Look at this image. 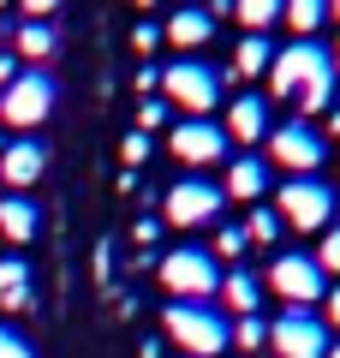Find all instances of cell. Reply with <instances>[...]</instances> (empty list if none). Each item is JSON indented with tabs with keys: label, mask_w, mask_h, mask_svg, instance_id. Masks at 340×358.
<instances>
[{
	"label": "cell",
	"mask_w": 340,
	"mask_h": 358,
	"mask_svg": "<svg viewBox=\"0 0 340 358\" xmlns=\"http://www.w3.org/2000/svg\"><path fill=\"white\" fill-rule=\"evenodd\" d=\"M316 263H323V275H340V227L323 233V251H316Z\"/></svg>",
	"instance_id": "26"
},
{
	"label": "cell",
	"mask_w": 340,
	"mask_h": 358,
	"mask_svg": "<svg viewBox=\"0 0 340 358\" xmlns=\"http://www.w3.org/2000/svg\"><path fill=\"white\" fill-rule=\"evenodd\" d=\"M233 346H239V352L269 346V322H263V317H239V322H233Z\"/></svg>",
	"instance_id": "24"
},
{
	"label": "cell",
	"mask_w": 340,
	"mask_h": 358,
	"mask_svg": "<svg viewBox=\"0 0 340 358\" xmlns=\"http://www.w3.org/2000/svg\"><path fill=\"white\" fill-rule=\"evenodd\" d=\"M328 18H340V0H328Z\"/></svg>",
	"instance_id": "36"
},
{
	"label": "cell",
	"mask_w": 340,
	"mask_h": 358,
	"mask_svg": "<svg viewBox=\"0 0 340 358\" xmlns=\"http://www.w3.org/2000/svg\"><path fill=\"white\" fill-rule=\"evenodd\" d=\"M281 227H287V221H281L275 209H257L251 203V215H245V245H275Z\"/></svg>",
	"instance_id": "23"
},
{
	"label": "cell",
	"mask_w": 340,
	"mask_h": 358,
	"mask_svg": "<svg viewBox=\"0 0 340 358\" xmlns=\"http://www.w3.org/2000/svg\"><path fill=\"white\" fill-rule=\"evenodd\" d=\"M269 346H275V358H323L328 352V329L311 310H281V317L269 322Z\"/></svg>",
	"instance_id": "9"
},
{
	"label": "cell",
	"mask_w": 340,
	"mask_h": 358,
	"mask_svg": "<svg viewBox=\"0 0 340 358\" xmlns=\"http://www.w3.org/2000/svg\"><path fill=\"white\" fill-rule=\"evenodd\" d=\"M0 6H13V0H0Z\"/></svg>",
	"instance_id": "39"
},
{
	"label": "cell",
	"mask_w": 340,
	"mask_h": 358,
	"mask_svg": "<svg viewBox=\"0 0 340 358\" xmlns=\"http://www.w3.org/2000/svg\"><path fill=\"white\" fill-rule=\"evenodd\" d=\"M48 108H54V78L42 72V66L18 72L13 84L0 90V120H6V126H18V131H36L42 120H48Z\"/></svg>",
	"instance_id": "6"
},
{
	"label": "cell",
	"mask_w": 340,
	"mask_h": 358,
	"mask_svg": "<svg viewBox=\"0 0 340 358\" xmlns=\"http://www.w3.org/2000/svg\"><path fill=\"white\" fill-rule=\"evenodd\" d=\"M221 203H227V192L209 185V179H179V185H167V197H162V209H167L173 227H203V221L221 215Z\"/></svg>",
	"instance_id": "10"
},
{
	"label": "cell",
	"mask_w": 340,
	"mask_h": 358,
	"mask_svg": "<svg viewBox=\"0 0 340 358\" xmlns=\"http://www.w3.org/2000/svg\"><path fill=\"white\" fill-rule=\"evenodd\" d=\"M227 197H239V203H257V197L269 192V162H257V155H239V162H227Z\"/></svg>",
	"instance_id": "13"
},
{
	"label": "cell",
	"mask_w": 340,
	"mask_h": 358,
	"mask_svg": "<svg viewBox=\"0 0 340 358\" xmlns=\"http://www.w3.org/2000/svg\"><path fill=\"white\" fill-rule=\"evenodd\" d=\"M328 18V0H287V13H281V24L299 30V42H311V30Z\"/></svg>",
	"instance_id": "22"
},
{
	"label": "cell",
	"mask_w": 340,
	"mask_h": 358,
	"mask_svg": "<svg viewBox=\"0 0 340 358\" xmlns=\"http://www.w3.org/2000/svg\"><path fill=\"white\" fill-rule=\"evenodd\" d=\"M0 358H30V346L18 341V334H6V329H0Z\"/></svg>",
	"instance_id": "32"
},
{
	"label": "cell",
	"mask_w": 340,
	"mask_h": 358,
	"mask_svg": "<svg viewBox=\"0 0 340 358\" xmlns=\"http://www.w3.org/2000/svg\"><path fill=\"white\" fill-rule=\"evenodd\" d=\"M36 227H42V215H36L30 197H6V203H0V233H6L13 245H30V239H36Z\"/></svg>",
	"instance_id": "18"
},
{
	"label": "cell",
	"mask_w": 340,
	"mask_h": 358,
	"mask_svg": "<svg viewBox=\"0 0 340 358\" xmlns=\"http://www.w3.org/2000/svg\"><path fill=\"white\" fill-rule=\"evenodd\" d=\"M275 215L287 221V227H299V233H328L334 227V185L316 179V173L287 179L275 192Z\"/></svg>",
	"instance_id": "3"
},
{
	"label": "cell",
	"mask_w": 340,
	"mask_h": 358,
	"mask_svg": "<svg viewBox=\"0 0 340 358\" xmlns=\"http://www.w3.org/2000/svg\"><path fill=\"white\" fill-rule=\"evenodd\" d=\"M155 126H167V102H155V96H143V108H138V131L150 138Z\"/></svg>",
	"instance_id": "25"
},
{
	"label": "cell",
	"mask_w": 340,
	"mask_h": 358,
	"mask_svg": "<svg viewBox=\"0 0 340 358\" xmlns=\"http://www.w3.org/2000/svg\"><path fill=\"white\" fill-rule=\"evenodd\" d=\"M24 6V18H36V24H48V13H60V0H18Z\"/></svg>",
	"instance_id": "29"
},
{
	"label": "cell",
	"mask_w": 340,
	"mask_h": 358,
	"mask_svg": "<svg viewBox=\"0 0 340 358\" xmlns=\"http://www.w3.org/2000/svg\"><path fill=\"white\" fill-rule=\"evenodd\" d=\"M138 6H155V0H138Z\"/></svg>",
	"instance_id": "38"
},
{
	"label": "cell",
	"mask_w": 340,
	"mask_h": 358,
	"mask_svg": "<svg viewBox=\"0 0 340 358\" xmlns=\"http://www.w3.org/2000/svg\"><path fill=\"white\" fill-rule=\"evenodd\" d=\"M269 90H275L281 102H299V120L323 114L328 96H334V60H328L316 42H292V48H281L275 66H269Z\"/></svg>",
	"instance_id": "1"
},
{
	"label": "cell",
	"mask_w": 340,
	"mask_h": 358,
	"mask_svg": "<svg viewBox=\"0 0 340 358\" xmlns=\"http://www.w3.org/2000/svg\"><path fill=\"white\" fill-rule=\"evenodd\" d=\"M13 48L24 54V60H48V54L60 48V36H54V24H36V18H24V24H18V36H13Z\"/></svg>",
	"instance_id": "19"
},
{
	"label": "cell",
	"mask_w": 340,
	"mask_h": 358,
	"mask_svg": "<svg viewBox=\"0 0 340 358\" xmlns=\"http://www.w3.org/2000/svg\"><path fill=\"white\" fill-rule=\"evenodd\" d=\"M269 287L287 299V310H311L328 299V275L316 257H275L269 263Z\"/></svg>",
	"instance_id": "8"
},
{
	"label": "cell",
	"mask_w": 340,
	"mask_h": 358,
	"mask_svg": "<svg viewBox=\"0 0 340 358\" xmlns=\"http://www.w3.org/2000/svg\"><path fill=\"white\" fill-rule=\"evenodd\" d=\"M132 42H138V54H155V42H162V30H155V24H138V30H132Z\"/></svg>",
	"instance_id": "31"
},
{
	"label": "cell",
	"mask_w": 340,
	"mask_h": 358,
	"mask_svg": "<svg viewBox=\"0 0 340 358\" xmlns=\"http://www.w3.org/2000/svg\"><path fill=\"white\" fill-rule=\"evenodd\" d=\"M269 162H281L292 179L316 173V167L328 162V150H323V131H316L311 120H287V126H269Z\"/></svg>",
	"instance_id": "7"
},
{
	"label": "cell",
	"mask_w": 340,
	"mask_h": 358,
	"mask_svg": "<svg viewBox=\"0 0 340 358\" xmlns=\"http://www.w3.org/2000/svg\"><path fill=\"white\" fill-rule=\"evenodd\" d=\"M328 131H340V108H328Z\"/></svg>",
	"instance_id": "35"
},
{
	"label": "cell",
	"mask_w": 340,
	"mask_h": 358,
	"mask_svg": "<svg viewBox=\"0 0 340 358\" xmlns=\"http://www.w3.org/2000/svg\"><path fill=\"white\" fill-rule=\"evenodd\" d=\"M42 167H48V150H42L36 138L6 143V155H0V179H6V185H18V192H24V185H36Z\"/></svg>",
	"instance_id": "12"
},
{
	"label": "cell",
	"mask_w": 340,
	"mask_h": 358,
	"mask_svg": "<svg viewBox=\"0 0 340 358\" xmlns=\"http://www.w3.org/2000/svg\"><path fill=\"white\" fill-rule=\"evenodd\" d=\"M334 60H340V54H334ZM334 72H340V66H334Z\"/></svg>",
	"instance_id": "40"
},
{
	"label": "cell",
	"mask_w": 340,
	"mask_h": 358,
	"mask_svg": "<svg viewBox=\"0 0 340 358\" xmlns=\"http://www.w3.org/2000/svg\"><path fill=\"white\" fill-rule=\"evenodd\" d=\"M13 78H18V60H13V54H0V90L13 84Z\"/></svg>",
	"instance_id": "33"
},
{
	"label": "cell",
	"mask_w": 340,
	"mask_h": 358,
	"mask_svg": "<svg viewBox=\"0 0 340 358\" xmlns=\"http://www.w3.org/2000/svg\"><path fill=\"white\" fill-rule=\"evenodd\" d=\"M245 251V227H215V257H239Z\"/></svg>",
	"instance_id": "27"
},
{
	"label": "cell",
	"mask_w": 340,
	"mask_h": 358,
	"mask_svg": "<svg viewBox=\"0 0 340 358\" xmlns=\"http://www.w3.org/2000/svg\"><path fill=\"white\" fill-rule=\"evenodd\" d=\"M120 155H126V162H132V167H138V162H143V155H150V138H143V131H132V138H126V143H120Z\"/></svg>",
	"instance_id": "28"
},
{
	"label": "cell",
	"mask_w": 340,
	"mask_h": 358,
	"mask_svg": "<svg viewBox=\"0 0 340 358\" xmlns=\"http://www.w3.org/2000/svg\"><path fill=\"white\" fill-rule=\"evenodd\" d=\"M162 287L179 299V305H203L209 293H221V263H215V251L179 245V251L162 257Z\"/></svg>",
	"instance_id": "4"
},
{
	"label": "cell",
	"mask_w": 340,
	"mask_h": 358,
	"mask_svg": "<svg viewBox=\"0 0 340 358\" xmlns=\"http://www.w3.org/2000/svg\"><path fill=\"white\" fill-rule=\"evenodd\" d=\"M167 143H173V162H185V167L227 162V126H215V120H179Z\"/></svg>",
	"instance_id": "11"
},
{
	"label": "cell",
	"mask_w": 340,
	"mask_h": 358,
	"mask_svg": "<svg viewBox=\"0 0 340 358\" xmlns=\"http://www.w3.org/2000/svg\"><path fill=\"white\" fill-rule=\"evenodd\" d=\"M132 239H138V245H155V239H162V221H155V215H143L138 227H132Z\"/></svg>",
	"instance_id": "30"
},
{
	"label": "cell",
	"mask_w": 340,
	"mask_h": 358,
	"mask_svg": "<svg viewBox=\"0 0 340 358\" xmlns=\"http://www.w3.org/2000/svg\"><path fill=\"white\" fill-rule=\"evenodd\" d=\"M0 310H30V263L0 257Z\"/></svg>",
	"instance_id": "16"
},
{
	"label": "cell",
	"mask_w": 340,
	"mask_h": 358,
	"mask_svg": "<svg viewBox=\"0 0 340 358\" xmlns=\"http://www.w3.org/2000/svg\"><path fill=\"white\" fill-rule=\"evenodd\" d=\"M162 322H167V341H173L179 352H191V358H215V352L233 346V322L215 305H167Z\"/></svg>",
	"instance_id": "2"
},
{
	"label": "cell",
	"mask_w": 340,
	"mask_h": 358,
	"mask_svg": "<svg viewBox=\"0 0 340 358\" xmlns=\"http://www.w3.org/2000/svg\"><path fill=\"white\" fill-rule=\"evenodd\" d=\"M221 299H227V310H239V317H257L263 281H257L251 268H227V275H221Z\"/></svg>",
	"instance_id": "17"
},
{
	"label": "cell",
	"mask_w": 340,
	"mask_h": 358,
	"mask_svg": "<svg viewBox=\"0 0 340 358\" xmlns=\"http://www.w3.org/2000/svg\"><path fill=\"white\" fill-rule=\"evenodd\" d=\"M227 131L245 138V143H263L269 138V102L263 96H239V102L227 108Z\"/></svg>",
	"instance_id": "15"
},
{
	"label": "cell",
	"mask_w": 340,
	"mask_h": 358,
	"mask_svg": "<svg viewBox=\"0 0 340 358\" xmlns=\"http://www.w3.org/2000/svg\"><path fill=\"white\" fill-rule=\"evenodd\" d=\"M209 36H215V18L203 13V6H179L173 18H167V42H173V48H209Z\"/></svg>",
	"instance_id": "14"
},
{
	"label": "cell",
	"mask_w": 340,
	"mask_h": 358,
	"mask_svg": "<svg viewBox=\"0 0 340 358\" xmlns=\"http://www.w3.org/2000/svg\"><path fill=\"white\" fill-rule=\"evenodd\" d=\"M233 13H239V24L251 30V36H263L269 24H281V13H287V0H233Z\"/></svg>",
	"instance_id": "20"
},
{
	"label": "cell",
	"mask_w": 340,
	"mask_h": 358,
	"mask_svg": "<svg viewBox=\"0 0 340 358\" xmlns=\"http://www.w3.org/2000/svg\"><path fill=\"white\" fill-rule=\"evenodd\" d=\"M323 358H340V346H328V352H323Z\"/></svg>",
	"instance_id": "37"
},
{
	"label": "cell",
	"mask_w": 340,
	"mask_h": 358,
	"mask_svg": "<svg viewBox=\"0 0 340 358\" xmlns=\"http://www.w3.org/2000/svg\"><path fill=\"white\" fill-rule=\"evenodd\" d=\"M323 305H328V322L340 329V287H328V299H323Z\"/></svg>",
	"instance_id": "34"
},
{
	"label": "cell",
	"mask_w": 340,
	"mask_h": 358,
	"mask_svg": "<svg viewBox=\"0 0 340 358\" xmlns=\"http://www.w3.org/2000/svg\"><path fill=\"white\" fill-rule=\"evenodd\" d=\"M162 84H167V102L173 108H185L191 120H203V114H215V102H221V72L215 66H203V60H173V66H162Z\"/></svg>",
	"instance_id": "5"
},
{
	"label": "cell",
	"mask_w": 340,
	"mask_h": 358,
	"mask_svg": "<svg viewBox=\"0 0 340 358\" xmlns=\"http://www.w3.org/2000/svg\"><path fill=\"white\" fill-rule=\"evenodd\" d=\"M269 66H275L269 36H245L239 48H233V72H239V78H257V72H269Z\"/></svg>",
	"instance_id": "21"
}]
</instances>
